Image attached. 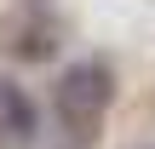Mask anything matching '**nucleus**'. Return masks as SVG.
I'll use <instances>...</instances> for the list:
<instances>
[{
  "label": "nucleus",
  "instance_id": "nucleus-2",
  "mask_svg": "<svg viewBox=\"0 0 155 149\" xmlns=\"http://www.w3.org/2000/svg\"><path fill=\"white\" fill-rule=\"evenodd\" d=\"M0 132H12L17 144H29L40 132V109H35V98L17 80H0Z\"/></svg>",
  "mask_w": 155,
  "mask_h": 149
},
{
  "label": "nucleus",
  "instance_id": "nucleus-1",
  "mask_svg": "<svg viewBox=\"0 0 155 149\" xmlns=\"http://www.w3.org/2000/svg\"><path fill=\"white\" fill-rule=\"evenodd\" d=\"M109 103H115V75H109V63H92V57L69 63V69L58 75V86H52V115H58L75 138L98 132V121H104Z\"/></svg>",
  "mask_w": 155,
  "mask_h": 149
}]
</instances>
